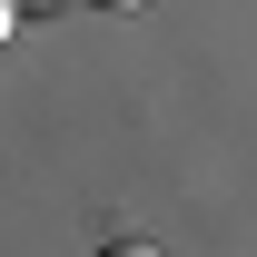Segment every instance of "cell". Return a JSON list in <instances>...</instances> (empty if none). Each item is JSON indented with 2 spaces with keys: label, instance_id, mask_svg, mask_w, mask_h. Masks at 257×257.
Listing matches in <instances>:
<instances>
[{
  "label": "cell",
  "instance_id": "6da1fadb",
  "mask_svg": "<svg viewBox=\"0 0 257 257\" xmlns=\"http://www.w3.org/2000/svg\"><path fill=\"white\" fill-rule=\"evenodd\" d=\"M10 20H20V0H0V40H10Z\"/></svg>",
  "mask_w": 257,
  "mask_h": 257
},
{
  "label": "cell",
  "instance_id": "7a4b0ae2",
  "mask_svg": "<svg viewBox=\"0 0 257 257\" xmlns=\"http://www.w3.org/2000/svg\"><path fill=\"white\" fill-rule=\"evenodd\" d=\"M89 10H139V0H89Z\"/></svg>",
  "mask_w": 257,
  "mask_h": 257
}]
</instances>
